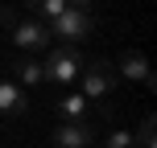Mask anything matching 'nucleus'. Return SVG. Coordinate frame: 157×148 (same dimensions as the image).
<instances>
[{"mask_svg": "<svg viewBox=\"0 0 157 148\" xmlns=\"http://www.w3.org/2000/svg\"><path fill=\"white\" fill-rule=\"evenodd\" d=\"M46 29H50V37H62V45H75V41L91 37V33H95L91 4H66V8H62V16H54Z\"/></svg>", "mask_w": 157, "mask_h": 148, "instance_id": "nucleus-1", "label": "nucleus"}, {"mask_svg": "<svg viewBox=\"0 0 157 148\" xmlns=\"http://www.w3.org/2000/svg\"><path fill=\"white\" fill-rule=\"evenodd\" d=\"M78 66H83V54L75 45H58V49H46V62H41V78L46 82H58V86H71L78 78Z\"/></svg>", "mask_w": 157, "mask_h": 148, "instance_id": "nucleus-2", "label": "nucleus"}, {"mask_svg": "<svg viewBox=\"0 0 157 148\" xmlns=\"http://www.w3.org/2000/svg\"><path fill=\"white\" fill-rule=\"evenodd\" d=\"M116 91V70L108 58H91L83 70V99H108Z\"/></svg>", "mask_w": 157, "mask_h": 148, "instance_id": "nucleus-3", "label": "nucleus"}, {"mask_svg": "<svg viewBox=\"0 0 157 148\" xmlns=\"http://www.w3.org/2000/svg\"><path fill=\"white\" fill-rule=\"evenodd\" d=\"M13 45L21 49V58H29V54H46L50 49V29H46V21H17L13 25Z\"/></svg>", "mask_w": 157, "mask_h": 148, "instance_id": "nucleus-4", "label": "nucleus"}, {"mask_svg": "<svg viewBox=\"0 0 157 148\" xmlns=\"http://www.w3.org/2000/svg\"><path fill=\"white\" fill-rule=\"evenodd\" d=\"M120 74L132 78V82H141V86H149V91H157V74L149 70V62H145L141 49H124V54H120Z\"/></svg>", "mask_w": 157, "mask_h": 148, "instance_id": "nucleus-5", "label": "nucleus"}, {"mask_svg": "<svg viewBox=\"0 0 157 148\" xmlns=\"http://www.w3.org/2000/svg\"><path fill=\"white\" fill-rule=\"evenodd\" d=\"M54 144L58 148H91L95 144V128L87 124V119H78V124H58Z\"/></svg>", "mask_w": 157, "mask_h": 148, "instance_id": "nucleus-6", "label": "nucleus"}, {"mask_svg": "<svg viewBox=\"0 0 157 148\" xmlns=\"http://www.w3.org/2000/svg\"><path fill=\"white\" fill-rule=\"evenodd\" d=\"M0 115H13V119L29 115V99L17 82H0Z\"/></svg>", "mask_w": 157, "mask_h": 148, "instance_id": "nucleus-7", "label": "nucleus"}, {"mask_svg": "<svg viewBox=\"0 0 157 148\" xmlns=\"http://www.w3.org/2000/svg\"><path fill=\"white\" fill-rule=\"evenodd\" d=\"M13 70H17V78H21V86L46 82V78H41V62H33V58H13Z\"/></svg>", "mask_w": 157, "mask_h": 148, "instance_id": "nucleus-8", "label": "nucleus"}, {"mask_svg": "<svg viewBox=\"0 0 157 148\" xmlns=\"http://www.w3.org/2000/svg\"><path fill=\"white\" fill-rule=\"evenodd\" d=\"M58 115H66V124L87 119V99H83V95H66V99H58Z\"/></svg>", "mask_w": 157, "mask_h": 148, "instance_id": "nucleus-9", "label": "nucleus"}, {"mask_svg": "<svg viewBox=\"0 0 157 148\" xmlns=\"http://www.w3.org/2000/svg\"><path fill=\"white\" fill-rule=\"evenodd\" d=\"M136 148H157V115H145L141 119V132L132 136Z\"/></svg>", "mask_w": 157, "mask_h": 148, "instance_id": "nucleus-10", "label": "nucleus"}, {"mask_svg": "<svg viewBox=\"0 0 157 148\" xmlns=\"http://www.w3.org/2000/svg\"><path fill=\"white\" fill-rule=\"evenodd\" d=\"M62 0H41V4H33V16H50V21H54V16H62Z\"/></svg>", "mask_w": 157, "mask_h": 148, "instance_id": "nucleus-11", "label": "nucleus"}, {"mask_svg": "<svg viewBox=\"0 0 157 148\" xmlns=\"http://www.w3.org/2000/svg\"><path fill=\"white\" fill-rule=\"evenodd\" d=\"M103 148H136V144H132V132H120V128H116V132L103 140Z\"/></svg>", "mask_w": 157, "mask_h": 148, "instance_id": "nucleus-12", "label": "nucleus"}, {"mask_svg": "<svg viewBox=\"0 0 157 148\" xmlns=\"http://www.w3.org/2000/svg\"><path fill=\"white\" fill-rule=\"evenodd\" d=\"M17 25V8L13 4H0V29H13Z\"/></svg>", "mask_w": 157, "mask_h": 148, "instance_id": "nucleus-13", "label": "nucleus"}]
</instances>
